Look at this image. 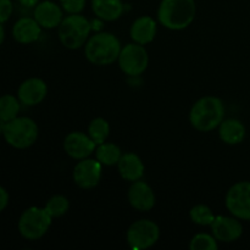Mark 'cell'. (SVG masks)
I'll return each mask as SVG.
<instances>
[{
	"label": "cell",
	"instance_id": "4fadbf2b",
	"mask_svg": "<svg viewBox=\"0 0 250 250\" xmlns=\"http://www.w3.org/2000/svg\"><path fill=\"white\" fill-rule=\"evenodd\" d=\"M129 204L139 211H149L155 205V194L148 183L134 181L128 189Z\"/></svg>",
	"mask_w": 250,
	"mask_h": 250
},
{
	"label": "cell",
	"instance_id": "83f0119b",
	"mask_svg": "<svg viewBox=\"0 0 250 250\" xmlns=\"http://www.w3.org/2000/svg\"><path fill=\"white\" fill-rule=\"evenodd\" d=\"M14 10L11 0H0V23H4L10 19Z\"/></svg>",
	"mask_w": 250,
	"mask_h": 250
},
{
	"label": "cell",
	"instance_id": "603a6c76",
	"mask_svg": "<svg viewBox=\"0 0 250 250\" xmlns=\"http://www.w3.org/2000/svg\"><path fill=\"white\" fill-rule=\"evenodd\" d=\"M20 111V103L14 95H2L0 97V119L5 122H9L17 117Z\"/></svg>",
	"mask_w": 250,
	"mask_h": 250
},
{
	"label": "cell",
	"instance_id": "e0dca14e",
	"mask_svg": "<svg viewBox=\"0 0 250 250\" xmlns=\"http://www.w3.org/2000/svg\"><path fill=\"white\" fill-rule=\"evenodd\" d=\"M117 168H119L121 177L126 181H131V182L141 180L144 175L143 163H142L141 158L133 153L121 155L119 163H117Z\"/></svg>",
	"mask_w": 250,
	"mask_h": 250
},
{
	"label": "cell",
	"instance_id": "f1b7e54d",
	"mask_svg": "<svg viewBox=\"0 0 250 250\" xmlns=\"http://www.w3.org/2000/svg\"><path fill=\"white\" fill-rule=\"evenodd\" d=\"M7 203H9V194L4 188L0 187V212L7 207Z\"/></svg>",
	"mask_w": 250,
	"mask_h": 250
},
{
	"label": "cell",
	"instance_id": "ffe728a7",
	"mask_svg": "<svg viewBox=\"0 0 250 250\" xmlns=\"http://www.w3.org/2000/svg\"><path fill=\"white\" fill-rule=\"evenodd\" d=\"M92 9L99 19L115 21L124 12V2L121 0H92Z\"/></svg>",
	"mask_w": 250,
	"mask_h": 250
},
{
	"label": "cell",
	"instance_id": "5b68a950",
	"mask_svg": "<svg viewBox=\"0 0 250 250\" xmlns=\"http://www.w3.org/2000/svg\"><path fill=\"white\" fill-rule=\"evenodd\" d=\"M4 138L16 149H26L38 138V126L29 117H15L5 124Z\"/></svg>",
	"mask_w": 250,
	"mask_h": 250
},
{
	"label": "cell",
	"instance_id": "277c9868",
	"mask_svg": "<svg viewBox=\"0 0 250 250\" xmlns=\"http://www.w3.org/2000/svg\"><path fill=\"white\" fill-rule=\"evenodd\" d=\"M89 21L80 14H71L61 21L59 26V38L67 49L81 48L88 41L90 33Z\"/></svg>",
	"mask_w": 250,
	"mask_h": 250
},
{
	"label": "cell",
	"instance_id": "8fae6325",
	"mask_svg": "<svg viewBox=\"0 0 250 250\" xmlns=\"http://www.w3.org/2000/svg\"><path fill=\"white\" fill-rule=\"evenodd\" d=\"M63 149L66 154L72 159L83 160L94 153L97 144L83 132H72L63 141Z\"/></svg>",
	"mask_w": 250,
	"mask_h": 250
},
{
	"label": "cell",
	"instance_id": "9c48e42d",
	"mask_svg": "<svg viewBox=\"0 0 250 250\" xmlns=\"http://www.w3.org/2000/svg\"><path fill=\"white\" fill-rule=\"evenodd\" d=\"M226 207L234 217L250 220V182H238L229 188L226 195Z\"/></svg>",
	"mask_w": 250,
	"mask_h": 250
},
{
	"label": "cell",
	"instance_id": "44dd1931",
	"mask_svg": "<svg viewBox=\"0 0 250 250\" xmlns=\"http://www.w3.org/2000/svg\"><path fill=\"white\" fill-rule=\"evenodd\" d=\"M95 155H97V160L99 161L102 165L105 166H114L117 165L120 158H121V149L112 143H102L98 146L95 149Z\"/></svg>",
	"mask_w": 250,
	"mask_h": 250
},
{
	"label": "cell",
	"instance_id": "5bb4252c",
	"mask_svg": "<svg viewBox=\"0 0 250 250\" xmlns=\"http://www.w3.org/2000/svg\"><path fill=\"white\" fill-rule=\"evenodd\" d=\"M48 87L41 78H29L24 81L19 88V100L27 106H33L44 100Z\"/></svg>",
	"mask_w": 250,
	"mask_h": 250
},
{
	"label": "cell",
	"instance_id": "30bf717a",
	"mask_svg": "<svg viewBox=\"0 0 250 250\" xmlns=\"http://www.w3.org/2000/svg\"><path fill=\"white\" fill-rule=\"evenodd\" d=\"M102 164L98 160L83 159L75 166L73 170V181L76 185L83 189L94 188L102 178Z\"/></svg>",
	"mask_w": 250,
	"mask_h": 250
},
{
	"label": "cell",
	"instance_id": "7a4b0ae2",
	"mask_svg": "<svg viewBox=\"0 0 250 250\" xmlns=\"http://www.w3.org/2000/svg\"><path fill=\"white\" fill-rule=\"evenodd\" d=\"M225 106L221 99L216 97L200 98L189 114V121L195 129L209 132L220 126L224 121Z\"/></svg>",
	"mask_w": 250,
	"mask_h": 250
},
{
	"label": "cell",
	"instance_id": "7402d4cb",
	"mask_svg": "<svg viewBox=\"0 0 250 250\" xmlns=\"http://www.w3.org/2000/svg\"><path fill=\"white\" fill-rule=\"evenodd\" d=\"M109 122L103 119V117H97L88 126V136L93 139V142L97 146L104 143L107 137H109Z\"/></svg>",
	"mask_w": 250,
	"mask_h": 250
},
{
	"label": "cell",
	"instance_id": "ac0fdd59",
	"mask_svg": "<svg viewBox=\"0 0 250 250\" xmlns=\"http://www.w3.org/2000/svg\"><path fill=\"white\" fill-rule=\"evenodd\" d=\"M156 34V22L150 16H141L133 22L131 27V38L134 43L146 44L154 41Z\"/></svg>",
	"mask_w": 250,
	"mask_h": 250
},
{
	"label": "cell",
	"instance_id": "4316f807",
	"mask_svg": "<svg viewBox=\"0 0 250 250\" xmlns=\"http://www.w3.org/2000/svg\"><path fill=\"white\" fill-rule=\"evenodd\" d=\"M62 9L68 14H80L85 6V0H60Z\"/></svg>",
	"mask_w": 250,
	"mask_h": 250
},
{
	"label": "cell",
	"instance_id": "3957f363",
	"mask_svg": "<svg viewBox=\"0 0 250 250\" xmlns=\"http://www.w3.org/2000/svg\"><path fill=\"white\" fill-rule=\"evenodd\" d=\"M121 43L116 36L102 32L90 37L85 43V58L98 66L111 65L119 59L121 53Z\"/></svg>",
	"mask_w": 250,
	"mask_h": 250
},
{
	"label": "cell",
	"instance_id": "4dcf8cb0",
	"mask_svg": "<svg viewBox=\"0 0 250 250\" xmlns=\"http://www.w3.org/2000/svg\"><path fill=\"white\" fill-rule=\"evenodd\" d=\"M4 37H5V32H4V28H2L1 23H0V45L2 44V42H4Z\"/></svg>",
	"mask_w": 250,
	"mask_h": 250
},
{
	"label": "cell",
	"instance_id": "ba28073f",
	"mask_svg": "<svg viewBox=\"0 0 250 250\" xmlns=\"http://www.w3.org/2000/svg\"><path fill=\"white\" fill-rule=\"evenodd\" d=\"M160 229L155 222L150 220H138L129 226L127 231V242L136 250L148 249L158 242Z\"/></svg>",
	"mask_w": 250,
	"mask_h": 250
},
{
	"label": "cell",
	"instance_id": "1f68e13d",
	"mask_svg": "<svg viewBox=\"0 0 250 250\" xmlns=\"http://www.w3.org/2000/svg\"><path fill=\"white\" fill-rule=\"evenodd\" d=\"M5 124H6V122H5V121H2V120L0 119V134H2V133H4Z\"/></svg>",
	"mask_w": 250,
	"mask_h": 250
},
{
	"label": "cell",
	"instance_id": "7c38bea8",
	"mask_svg": "<svg viewBox=\"0 0 250 250\" xmlns=\"http://www.w3.org/2000/svg\"><path fill=\"white\" fill-rule=\"evenodd\" d=\"M211 231L216 241L234 242L243 233V226L241 222L233 217L216 216L211 224Z\"/></svg>",
	"mask_w": 250,
	"mask_h": 250
},
{
	"label": "cell",
	"instance_id": "f546056e",
	"mask_svg": "<svg viewBox=\"0 0 250 250\" xmlns=\"http://www.w3.org/2000/svg\"><path fill=\"white\" fill-rule=\"evenodd\" d=\"M20 4L24 7H36L39 4V0H19Z\"/></svg>",
	"mask_w": 250,
	"mask_h": 250
},
{
	"label": "cell",
	"instance_id": "8992f818",
	"mask_svg": "<svg viewBox=\"0 0 250 250\" xmlns=\"http://www.w3.org/2000/svg\"><path fill=\"white\" fill-rule=\"evenodd\" d=\"M53 217L45 209L32 207L23 211L19 221V231L23 238L36 241L48 232Z\"/></svg>",
	"mask_w": 250,
	"mask_h": 250
},
{
	"label": "cell",
	"instance_id": "cb8c5ba5",
	"mask_svg": "<svg viewBox=\"0 0 250 250\" xmlns=\"http://www.w3.org/2000/svg\"><path fill=\"white\" fill-rule=\"evenodd\" d=\"M68 208H70V203H68L67 198H65L63 195H54L46 202L44 209L54 219V217H60L65 215Z\"/></svg>",
	"mask_w": 250,
	"mask_h": 250
},
{
	"label": "cell",
	"instance_id": "9a60e30c",
	"mask_svg": "<svg viewBox=\"0 0 250 250\" xmlns=\"http://www.w3.org/2000/svg\"><path fill=\"white\" fill-rule=\"evenodd\" d=\"M34 20L41 24L43 28H55V27L60 26L61 21L63 20L62 17V10L50 0H45L42 1L34 7Z\"/></svg>",
	"mask_w": 250,
	"mask_h": 250
},
{
	"label": "cell",
	"instance_id": "2e32d148",
	"mask_svg": "<svg viewBox=\"0 0 250 250\" xmlns=\"http://www.w3.org/2000/svg\"><path fill=\"white\" fill-rule=\"evenodd\" d=\"M41 24L31 17H22L15 23L12 36L21 44H31L41 36Z\"/></svg>",
	"mask_w": 250,
	"mask_h": 250
},
{
	"label": "cell",
	"instance_id": "52a82bcc",
	"mask_svg": "<svg viewBox=\"0 0 250 250\" xmlns=\"http://www.w3.org/2000/svg\"><path fill=\"white\" fill-rule=\"evenodd\" d=\"M120 68L126 75L136 77L142 75L148 67L149 56L146 48L142 44L132 43L127 44L125 48L121 49L119 55Z\"/></svg>",
	"mask_w": 250,
	"mask_h": 250
},
{
	"label": "cell",
	"instance_id": "d6986e66",
	"mask_svg": "<svg viewBox=\"0 0 250 250\" xmlns=\"http://www.w3.org/2000/svg\"><path fill=\"white\" fill-rule=\"evenodd\" d=\"M219 136L224 143L229 146L239 144L246 137L244 125L237 119H227L220 124Z\"/></svg>",
	"mask_w": 250,
	"mask_h": 250
},
{
	"label": "cell",
	"instance_id": "6da1fadb",
	"mask_svg": "<svg viewBox=\"0 0 250 250\" xmlns=\"http://www.w3.org/2000/svg\"><path fill=\"white\" fill-rule=\"evenodd\" d=\"M195 11L194 0H163L158 9V20L166 28L180 31L192 23Z\"/></svg>",
	"mask_w": 250,
	"mask_h": 250
},
{
	"label": "cell",
	"instance_id": "484cf974",
	"mask_svg": "<svg viewBox=\"0 0 250 250\" xmlns=\"http://www.w3.org/2000/svg\"><path fill=\"white\" fill-rule=\"evenodd\" d=\"M189 248L192 250H217L219 246L215 237L207 233H199L193 237Z\"/></svg>",
	"mask_w": 250,
	"mask_h": 250
},
{
	"label": "cell",
	"instance_id": "d4e9b609",
	"mask_svg": "<svg viewBox=\"0 0 250 250\" xmlns=\"http://www.w3.org/2000/svg\"><path fill=\"white\" fill-rule=\"evenodd\" d=\"M189 216L194 224L200 225V226H211L215 220L210 208L203 204L195 205L194 208H192V210L189 211Z\"/></svg>",
	"mask_w": 250,
	"mask_h": 250
}]
</instances>
